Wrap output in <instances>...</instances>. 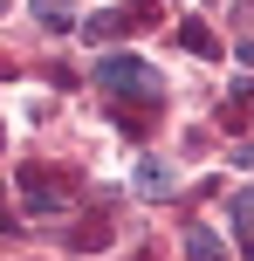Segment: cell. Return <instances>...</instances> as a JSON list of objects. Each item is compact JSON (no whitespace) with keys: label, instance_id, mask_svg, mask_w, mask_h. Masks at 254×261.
<instances>
[{"label":"cell","instance_id":"277c9868","mask_svg":"<svg viewBox=\"0 0 254 261\" xmlns=\"http://www.w3.org/2000/svg\"><path fill=\"white\" fill-rule=\"evenodd\" d=\"M179 41H186L192 55H220V41H213V28H206V21H186V28H179Z\"/></svg>","mask_w":254,"mask_h":261},{"label":"cell","instance_id":"9c48e42d","mask_svg":"<svg viewBox=\"0 0 254 261\" xmlns=\"http://www.w3.org/2000/svg\"><path fill=\"white\" fill-rule=\"evenodd\" d=\"M247 261H254V241H247Z\"/></svg>","mask_w":254,"mask_h":261},{"label":"cell","instance_id":"3957f363","mask_svg":"<svg viewBox=\"0 0 254 261\" xmlns=\"http://www.w3.org/2000/svg\"><path fill=\"white\" fill-rule=\"evenodd\" d=\"M35 21L55 28V35H69V28H76V14H69V0H35Z\"/></svg>","mask_w":254,"mask_h":261},{"label":"cell","instance_id":"52a82bcc","mask_svg":"<svg viewBox=\"0 0 254 261\" xmlns=\"http://www.w3.org/2000/svg\"><path fill=\"white\" fill-rule=\"evenodd\" d=\"M241 28H247V41H254V0H241Z\"/></svg>","mask_w":254,"mask_h":261},{"label":"cell","instance_id":"5b68a950","mask_svg":"<svg viewBox=\"0 0 254 261\" xmlns=\"http://www.w3.org/2000/svg\"><path fill=\"white\" fill-rule=\"evenodd\" d=\"M186 254L192 261H220V234H213V227H192V234H186Z\"/></svg>","mask_w":254,"mask_h":261},{"label":"cell","instance_id":"7a4b0ae2","mask_svg":"<svg viewBox=\"0 0 254 261\" xmlns=\"http://www.w3.org/2000/svg\"><path fill=\"white\" fill-rule=\"evenodd\" d=\"M131 193H137V199H165V193H172V172H165V158H137Z\"/></svg>","mask_w":254,"mask_h":261},{"label":"cell","instance_id":"8992f818","mask_svg":"<svg viewBox=\"0 0 254 261\" xmlns=\"http://www.w3.org/2000/svg\"><path fill=\"white\" fill-rule=\"evenodd\" d=\"M234 220H241V234H254V193H241V199H234Z\"/></svg>","mask_w":254,"mask_h":261},{"label":"cell","instance_id":"6da1fadb","mask_svg":"<svg viewBox=\"0 0 254 261\" xmlns=\"http://www.w3.org/2000/svg\"><path fill=\"white\" fill-rule=\"evenodd\" d=\"M96 83L117 96H137V103H165V69L137 62V55H103L96 62Z\"/></svg>","mask_w":254,"mask_h":261},{"label":"cell","instance_id":"ba28073f","mask_svg":"<svg viewBox=\"0 0 254 261\" xmlns=\"http://www.w3.org/2000/svg\"><path fill=\"white\" fill-rule=\"evenodd\" d=\"M241 62H247V69H254V41H241Z\"/></svg>","mask_w":254,"mask_h":261}]
</instances>
